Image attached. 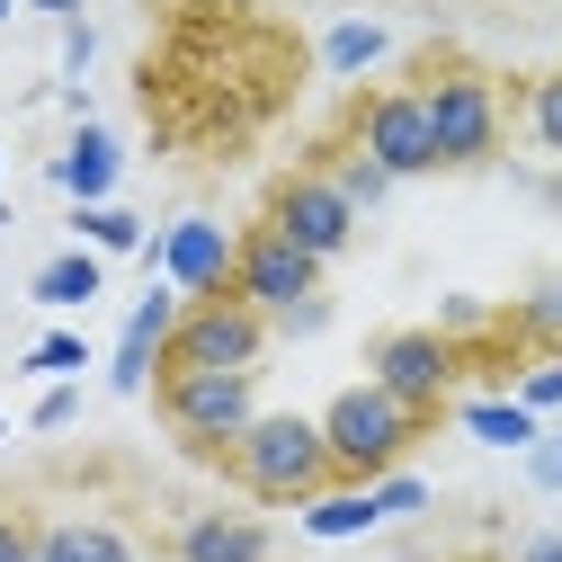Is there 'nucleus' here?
Segmentation results:
<instances>
[{
	"instance_id": "nucleus-32",
	"label": "nucleus",
	"mask_w": 562,
	"mask_h": 562,
	"mask_svg": "<svg viewBox=\"0 0 562 562\" xmlns=\"http://www.w3.org/2000/svg\"><path fill=\"white\" fill-rule=\"evenodd\" d=\"M518 562H562V536H553V527H536V536H518Z\"/></svg>"
},
{
	"instance_id": "nucleus-31",
	"label": "nucleus",
	"mask_w": 562,
	"mask_h": 562,
	"mask_svg": "<svg viewBox=\"0 0 562 562\" xmlns=\"http://www.w3.org/2000/svg\"><path fill=\"white\" fill-rule=\"evenodd\" d=\"M36 518H19V509H0V562H36Z\"/></svg>"
},
{
	"instance_id": "nucleus-23",
	"label": "nucleus",
	"mask_w": 562,
	"mask_h": 562,
	"mask_svg": "<svg viewBox=\"0 0 562 562\" xmlns=\"http://www.w3.org/2000/svg\"><path fill=\"white\" fill-rule=\"evenodd\" d=\"M527 134L544 153H562V72H544L536 90H527Z\"/></svg>"
},
{
	"instance_id": "nucleus-10",
	"label": "nucleus",
	"mask_w": 562,
	"mask_h": 562,
	"mask_svg": "<svg viewBox=\"0 0 562 562\" xmlns=\"http://www.w3.org/2000/svg\"><path fill=\"white\" fill-rule=\"evenodd\" d=\"M268 224L286 233V241H304L313 259H339L348 241H358V205H348V196L330 188V170H295V179H277V196H268Z\"/></svg>"
},
{
	"instance_id": "nucleus-27",
	"label": "nucleus",
	"mask_w": 562,
	"mask_h": 562,
	"mask_svg": "<svg viewBox=\"0 0 562 562\" xmlns=\"http://www.w3.org/2000/svg\"><path fill=\"white\" fill-rule=\"evenodd\" d=\"M518 464H527V482H536V491H562V429H544Z\"/></svg>"
},
{
	"instance_id": "nucleus-13",
	"label": "nucleus",
	"mask_w": 562,
	"mask_h": 562,
	"mask_svg": "<svg viewBox=\"0 0 562 562\" xmlns=\"http://www.w3.org/2000/svg\"><path fill=\"white\" fill-rule=\"evenodd\" d=\"M170 553H179V562H268L277 536H268V518H250V509H196V518L170 536Z\"/></svg>"
},
{
	"instance_id": "nucleus-2",
	"label": "nucleus",
	"mask_w": 562,
	"mask_h": 562,
	"mask_svg": "<svg viewBox=\"0 0 562 562\" xmlns=\"http://www.w3.org/2000/svg\"><path fill=\"white\" fill-rule=\"evenodd\" d=\"M233 482L250 491V501H313V491H330L339 473H330V447H322V419H304V411H259L250 429H241V447H233Z\"/></svg>"
},
{
	"instance_id": "nucleus-17",
	"label": "nucleus",
	"mask_w": 562,
	"mask_h": 562,
	"mask_svg": "<svg viewBox=\"0 0 562 562\" xmlns=\"http://www.w3.org/2000/svg\"><path fill=\"white\" fill-rule=\"evenodd\" d=\"M384 54H393V27H384V19H339V27H322V72H330V81L375 72Z\"/></svg>"
},
{
	"instance_id": "nucleus-9",
	"label": "nucleus",
	"mask_w": 562,
	"mask_h": 562,
	"mask_svg": "<svg viewBox=\"0 0 562 562\" xmlns=\"http://www.w3.org/2000/svg\"><path fill=\"white\" fill-rule=\"evenodd\" d=\"M233 295H241V304H259V313L277 322L286 304L322 295V259H313L304 241H286L277 224H250V233H241V268H233Z\"/></svg>"
},
{
	"instance_id": "nucleus-24",
	"label": "nucleus",
	"mask_w": 562,
	"mask_h": 562,
	"mask_svg": "<svg viewBox=\"0 0 562 562\" xmlns=\"http://www.w3.org/2000/svg\"><path fill=\"white\" fill-rule=\"evenodd\" d=\"M375 501H384V518H419V509H429V482H419V473H384Z\"/></svg>"
},
{
	"instance_id": "nucleus-19",
	"label": "nucleus",
	"mask_w": 562,
	"mask_h": 562,
	"mask_svg": "<svg viewBox=\"0 0 562 562\" xmlns=\"http://www.w3.org/2000/svg\"><path fill=\"white\" fill-rule=\"evenodd\" d=\"M72 241H81V250H99V259H125V250H153V241H144V224H134L125 205H72Z\"/></svg>"
},
{
	"instance_id": "nucleus-26",
	"label": "nucleus",
	"mask_w": 562,
	"mask_h": 562,
	"mask_svg": "<svg viewBox=\"0 0 562 562\" xmlns=\"http://www.w3.org/2000/svg\"><path fill=\"white\" fill-rule=\"evenodd\" d=\"M518 330H527V339H562V286H536V295L518 304Z\"/></svg>"
},
{
	"instance_id": "nucleus-4",
	"label": "nucleus",
	"mask_w": 562,
	"mask_h": 562,
	"mask_svg": "<svg viewBox=\"0 0 562 562\" xmlns=\"http://www.w3.org/2000/svg\"><path fill=\"white\" fill-rule=\"evenodd\" d=\"M419 99H429L438 170H473V161H491V153H501L509 108H501V81H491V72H473V63H438V72L419 81Z\"/></svg>"
},
{
	"instance_id": "nucleus-7",
	"label": "nucleus",
	"mask_w": 562,
	"mask_h": 562,
	"mask_svg": "<svg viewBox=\"0 0 562 562\" xmlns=\"http://www.w3.org/2000/svg\"><path fill=\"white\" fill-rule=\"evenodd\" d=\"M348 144H358L367 161H384L393 179L438 170V134H429V99H419V90H375V99H358Z\"/></svg>"
},
{
	"instance_id": "nucleus-12",
	"label": "nucleus",
	"mask_w": 562,
	"mask_h": 562,
	"mask_svg": "<svg viewBox=\"0 0 562 562\" xmlns=\"http://www.w3.org/2000/svg\"><path fill=\"white\" fill-rule=\"evenodd\" d=\"M116 179H125V144H116L99 116H81L72 144H63V161H54V188L72 196V205H116Z\"/></svg>"
},
{
	"instance_id": "nucleus-36",
	"label": "nucleus",
	"mask_w": 562,
	"mask_h": 562,
	"mask_svg": "<svg viewBox=\"0 0 562 562\" xmlns=\"http://www.w3.org/2000/svg\"><path fill=\"white\" fill-rule=\"evenodd\" d=\"M0 438H10V419H0Z\"/></svg>"
},
{
	"instance_id": "nucleus-22",
	"label": "nucleus",
	"mask_w": 562,
	"mask_h": 562,
	"mask_svg": "<svg viewBox=\"0 0 562 562\" xmlns=\"http://www.w3.org/2000/svg\"><path fill=\"white\" fill-rule=\"evenodd\" d=\"M509 402H527L536 419H553V411H562V358H527L518 384H509Z\"/></svg>"
},
{
	"instance_id": "nucleus-21",
	"label": "nucleus",
	"mask_w": 562,
	"mask_h": 562,
	"mask_svg": "<svg viewBox=\"0 0 562 562\" xmlns=\"http://www.w3.org/2000/svg\"><path fill=\"white\" fill-rule=\"evenodd\" d=\"M81 367H90L81 330H45V339H27V358H19V375H81Z\"/></svg>"
},
{
	"instance_id": "nucleus-6",
	"label": "nucleus",
	"mask_w": 562,
	"mask_h": 562,
	"mask_svg": "<svg viewBox=\"0 0 562 562\" xmlns=\"http://www.w3.org/2000/svg\"><path fill=\"white\" fill-rule=\"evenodd\" d=\"M367 367H375V384H384L393 402H411L419 419H429V411H447V393H456V375H464L456 339H447V330H429V322H411V330H384Z\"/></svg>"
},
{
	"instance_id": "nucleus-20",
	"label": "nucleus",
	"mask_w": 562,
	"mask_h": 562,
	"mask_svg": "<svg viewBox=\"0 0 562 562\" xmlns=\"http://www.w3.org/2000/svg\"><path fill=\"white\" fill-rule=\"evenodd\" d=\"M322 170H330V188H339L348 205H358V215H375V205L393 196V170H384V161H367L358 144H339V153H330Z\"/></svg>"
},
{
	"instance_id": "nucleus-3",
	"label": "nucleus",
	"mask_w": 562,
	"mask_h": 562,
	"mask_svg": "<svg viewBox=\"0 0 562 562\" xmlns=\"http://www.w3.org/2000/svg\"><path fill=\"white\" fill-rule=\"evenodd\" d=\"M161 419L170 438L205 447V456H233L241 429L259 419V375H215V367H161Z\"/></svg>"
},
{
	"instance_id": "nucleus-35",
	"label": "nucleus",
	"mask_w": 562,
	"mask_h": 562,
	"mask_svg": "<svg viewBox=\"0 0 562 562\" xmlns=\"http://www.w3.org/2000/svg\"><path fill=\"white\" fill-rule=\"evenodd\" d=\"M0 19H10V0H0Z\"/></svg>"
},
{
	"instance_id": "nucleus-33",
	"label": "nucleus",
	"mask_w": 562,
	"mask_h": 562,
	"mask_svg": "<svg viewBox=\"0 0 562 562\" xmlns=\"http://www.w3.org/2000/svg\"><path fill=\"white\" fill-rule=\"evenodd\" d=\"M27 10H45V19H81V0H27Z\"/></svg>"
},
{
	"instance_id": "nucleus-15",
	"label": "nucleus",
	"mask_w": 562,
	"mask_h": 562,
	"mask_svg": "<svg viewBox=\"0 0 562 562\" xmlns=\"http://www.w3.org/2000/svg\"><path fill=\"white\" fill-rule=\"evenodd\" d=\"M375 527H384V501H375V482L313 491V501H304V536H313V544H348V536H375Z\"/></svg>"
},
{
	"instance_id": "nucleus-1",
	"label": "nucleus",
	"mask_w": 562,
	"mask_h": 562,
	"mask_svg": "<svg viewBox=\"0 0 562 562\" xmlns=\"http://www.w3.org/2000/svg\"><path fill=\"white\" fill-rule=\"evenodd\" d=\"M419 419L411 402H393L375 375L367 384H348V393H330V411H322V447H330V473L339 482H384L411 447H419Z\"/></svg>"
},
{
	"instance_id": "nucleus-34",
	"label": "nucleus",
	"mask_w": 562,
	"mask_h": 562,
	"mask_svg": "<svg viewBox=\"0 0 562 562\" xmlns=\"http://www.w3.org/2000/svg\"><path fill=\"white\" fill-rule=\"evenodd\" d=\"M0 233H10V205H0Z\"/></svg>"
},
{
	"instance_id": "nucleus-18",
	"label": "nucleus",
	"mask_w": 562,
	"mask_h": 562,
	"mask_svg": "<svg viewBox=\"0 0 562 562\" xmlns=\"http://www.w3.org/2000/svg\"><path fill=\"white\" fill-rule=\"evenodd\" d=\"M99 286H108V259L99 250H54L36 268V304H99Z\"/></svg>"
},
{
	"instance_id": "nucleus-8",
	"label": "nucleus",
	"mask_w": 562,
	"mask_h": 562,
	"mask_svg": "<svg viewBox=\"0 0 562 562\" xmlns=\"http://www.w3.org/2000/svg\"><path fill=\"white\" fill-rule=\"evenodd\" d=\"M233 268H241V233H224L215 215H179V224L153 241V277H161V286H179L188 304L233 295Z\"/></svg>"
},
{
	"instance_id": "nucleus-29",
	"label": "nucleus",
	"mask_w": 562,
	"mask_h": 562,
	"mask_svg": "<svg viewBox=\"0 0 562 562\" xmlns=\"http://www.w3.org/2000/svg\"><path fill=\"white\" fill-rule=\"evenodd\" d=\"M90 63H99V27H90V19H63V72L81 81Z\"/></svg>"
},
{
	"instance_id": "nucleus-30",
	"label": "nucleus",
	"mask_w": 562,
	"mask_h": 562,
	"mask_svg": "<svg viewBox=\"0 0 562 562\" xmlns=\"http://www.w3.org/2000/svg\"><path fill=\"white\" fill-rule=\"evenodd\" d=\"M36 429H72V419H81V384H54V393H36Z\"/></svg>"
},
{
	"instance_id": "nucleus-25",
	"label": "nucleus",
	"mask_w": 562,
	"mask_h": 562,
	"mask_svg": "<svg viewBox=\"0 0 562 562\" xmlns=\"http://www.w3.org/2000/svg\"><path fill=\"white\" fill-rule=\"evenodd\" d=\"M429 330H447V339H473V330H491V304H482V295H447Z\"/></svg>"
},
{
	"instance_id": "nucleus-11",
	"label": "nucleus",
	"mask_w": 562,
	"mask_h": 562,
	"mask_svg": "<svg viewBox=\"0 0 562 562\" xmlns=\"http://www.w3.org/2000/svg\"><path fill=\"white\" fill-rule=\"evenodd\" d=\"M179 313H188V295L161 286V277L134 295V313H125V330H116V358H108V384H116V393H153V384H161V358H170Z\"/></svg>"
},
{
	"instance_id": "nucleus-28",
	"label": "nucleus",
	"mask_w": 562,
	"mask_h": 562,
	"mask_svg": "<svg viewBox=\"0 0 562 562\" xmlns=\"http://www.w3.org/2000/svg\"><path fill=\"white\" fill-rule=\"evenodd\" d=\"M268 330H286V339H313V330H330V295H304V304H286Z\"/></svg>"
},
{
	"instance_id": "nucleus-16",
	"label": "nucleus",
	"mask_w": 562,
	"mask_h": 562,
	"mask_svg": "<svg viewBox=\"0 0 562 562\" xmlns=\"http://www.w3.org/2000/svg\"><path fill=\"white\" fill-rule=\"evenodd\" d=\"M456 419H464V438H482V447H509V456H527V447L544 438V419H536L527 402H509V393H482V402H464Z\"/></svg>"
},
{
	"instance_id": "nucleus-14",
	"label": "nucleus",
	"mask_w": 562,
	"mask_h": 562,
	"mask_svg": "<svg viewBox=\"0 0 562 562\" xmlns=\"http://www.w3.org/2000/svg\"><path fill=\"white\" fill-rule=\"evenodd\" d=\"M36 562H134V536H125L116 518H90V509H72V518H45V536H36Z\"/></svg>"
},
{
	"instance_id": "nucleus-5",
	"label": "nucleus",
	"mask_w": 562,
	"mask_h": 562,
	"mask_svg": "<svg viewBox=\"0 0 562 562\" xmlns=\"http://www.w3.org/2000/svg\"><path fill=\"white\" fill-rule=\"evenodd\" d=\"M268 313L259 304H241V295H205V304H188L179 313V330H170V358L161 367H215V375H259V358H268Z\"/></svg>"
}]
</instances>
